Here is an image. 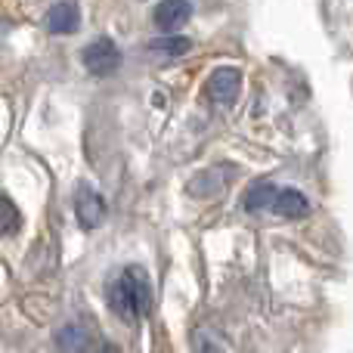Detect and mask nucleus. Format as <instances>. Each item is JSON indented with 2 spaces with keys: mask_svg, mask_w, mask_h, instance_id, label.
Here are the masks:
<instances>
[{
  "mask_svg": "<svg viewBox=\"0 0 353 353\" xmlns=\"http://www.w3.org/2000/svg\"><path fill=\"white\" fill-rule=\"evenodd\" d=\"M112 310L124 319V323H140L149 310H152V285L143 267H128L115 279L109 292Z\"/></svg>",
  "mask_w": 353,
  "mask_h": 353,
  "instance_id": "1",
  "label": "nucleus"
},
{
  "mask_svg": "<svg viewBox=\"0 0 353 353\" xmlns=\"http://www.w3.org/2000/svg\"><path fill=\"white\" fill-rule=\"evenodd\" d=\"M81 16H78V6L74 3H56L53 10L47 12V31L50 34H72L78 31Z\"/></svg>",
  "mask_w": 353,
  "mask_h": 353,
  "instance_id": "7",
  "label": "nucleus"
},
{
  "mask_svg": "<svg viewBox=\"0 0 353 353\" xmlns=\"http://www.w3.org/2000/svg\"><path fill=\"white\" fill-rule=\"evenodd\" d=\"M149 50H155V53H165V56H183L189 53V41L183 34H165V37H155L152 43H149Z\"/></svg>",
  "mask_w": 353,
  "mask_h": 353,
  "instance_id": "9",
  "label": "nucleus"
},
{
  "mask_svg": "<svg viewBox=\"0 0 353 353\" xmlns=\"http://www.w3.org/2000/svg\"><path fill=\"white\" fill-rule=\"evenodd\" d=\"M74 214H78L81 230H97L105 220V199L93 186H78L74 192Z\"/></svg>",
  "mask_w": 353,
  "mask_h": 353,
  "instance_id": "3",
  "label": "nucleus"
},
{
  "mask_svg": "<svg viewBox=\"0 0 353 353\" xmlns=\"http://www.w3.org/2000/svg\"><path fill=\"white\" fill-rule=\"evenodd\" d=\"M279 189L273 186V183H254V186L245 192V211H270L273 208V199Z\"/></svg>",
  "mask_w": 353,
  "mask_h": 353,
  "instance_id": "8",
  "label": "nucleus"
},
{
  "mask_svg": "<svg viewBox=\"0 0 353 353\" xmlns=\"http://www.w3.org/2000/svg\"><path fill=\"white\" fill-rule=\"evenodd\" d=\"M189 12H192L189 0H165V3H159V10H155V25H159L165 34H171V31H180L183 25L189 22Z\"/></svg>",
  "mask_w": 353,
  "mask_h": 353,
  "instance_id": "5",
  "label": "nucleus"
},
{
  "mask_svg": "<svg viewBox=\"0 0 353 353\" xmlns=\"http://www.w3.org/2000/svg\"><path fill=\"white\" fill-rule=\"evenodd\" d=\"M270 211H276L279 217H288V220H301L310 214V201H307L298 189H279Z\"/></svg>",
  "mask_w": 353,
  "mask_h": 353,
  "instance_id": "6",
  "label": "nucleus"
},
{
  "mask_svg": "<svg viewBox=\"0 0 353 353\" xmlns=\"http://www.w3.org/2000/svg\"><path fill=\"white\" fill-rule=\"evenodd\" d=\"M19 223V214H16V205L10 199H0V232H10L16 230Z\"/></svg>",
  "mask_w": 353,
  "mask_h": 353,
  "instance_id": "11",
  "label": "nucleus"
},
{
  "mask_svg": "<svg viewBox=\"0 0 353 353\" xmlns=\"http://www.w3.org/2000/svg\"><path fill=\"white\" fill-rule=\"evenodd\" d=\"M84 65H87V72L97 74V78L112 74L118 65H121V53H118L115 41H109V37H97V41L84 50Z\"/></svg>",
  "mask_w": 353,
  "mask_h": 353,
  "instance_id": "2",
  "label": "nucleus"
},
{
  "mask_svg": "<svg viewBox=\"0 0 353 353\" xmlns=\"http://www.w3.org/2000/svg\"><path fill=\"white\" fill-rule=\"evenodd\" d=\"M239 84H242V74L232 65H220V68H214L211 78H208V97L217 105H230L232 99L239 97Z\"/></svg>",
  "mask_w": 353,
  "mask_h": 353,
  "instance_id": "4",
  "label": "nucleus"
},
{
  "mask_svg": "<svg viewBox=\"0 0 353 353\" xmlns=\"http://www.w3.org/2000/svg\"><path fill=\"white\" fill-rule=\"evenodd\" d=\"M56 344L65 350H87L90 347V332L78 329V325H65V329L59 332V338H56Z\"/></svg>",
  "mask_w": 353,
  "mask_h": 353,
  "instance_id": "10",
  "label": "nucleus"
}]
</instances>
